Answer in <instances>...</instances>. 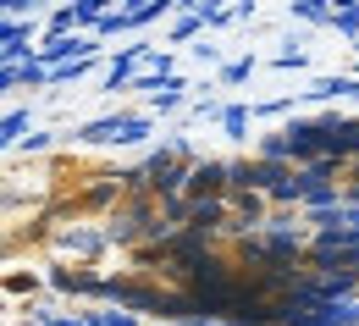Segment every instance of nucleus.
Masks as SVG:
<instances>
[{
	"instance_id": "nucleus-1",
	"label": "nucleus",
	"mask_w": 359,
	"mask_h": 326,
	"mask_svg": "<svg viewBox=\"0 0 359 326\" xmlns=\"http://www.w3.org/2000/svg\"><path fill=\"white\" fill-rule=\"evenodd\" d=\"M222 166H199V172H194V193H222Z\"/></svg>"
},
{
	"instance_id": "nucleus-2",
	"label": "nucleus",
	"mask_w": 359,
	"mask_h": 326,
	"mask_svg": "<svg viewBox=\"0 0 359 326\" xmlns=\"http://www.w3.org/2000/svg\"><path fill=\"white\" fill-rule=\"evenodd\" d=\"M210 222H222V205L210 199V205H194V233H205Z\"/></svg>"
}]
</instances>
